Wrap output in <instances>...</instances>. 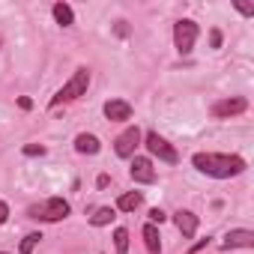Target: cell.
Instances as JSON below:
<instances>
[{"label":"cell","instance_id":"6da1fadb","mask_svg":"<svg viewBox=\"0 0 254 254\" xmlns=\"http://www.w3.org/2000/svg\"><path fill=\"white\" fill-rule=\"evenodd\" d=\"M191 165L206 174V177H215V180H230V177H239L245 171V159L239 156H227V153H197L191 159Z\"/></svg>","mask_w":254,"mask_h":254},{"label":"cell","instance_id":"7a4b0ae2","mask_svg":"<svg viewBox=\"0 0 254 254\" xmlns=\"http://www.w3.org/2000/svg\"><path fill=\"white\" fill-rule=\"evenodd\" d=\"M87 87H90V69H87V66H78V69L72 72V78L57 90V96H51V108H57V105H63V102H72V99L84 96Z\"/></svg>","mask_w":254,"mask_h":254},{"label":"cell","instance_id":"3957f363","mask_svg":"<svg viewBox=\"0 0 254 254\" xmlns=\"http://www.w3.org/2000/svg\"><path fill=\"white\" fill-rule=\"evenodd\" d=\"M27 212H30V218H39V221H63V218L72 212V206H69V200H63V197H48V200L30 206Z\"/></svg>","mask_w":254,"mask_h":254},{"label":"cell","instance_id":"277c9868","mask_svg":"<svg viewBox=\"0 0 254 254\" xmlns=\"http://www.w3.org/2000/svg\"><path fill=\"white\" fill-rule=\"evenodd\" d=\"M197 33H200V27H197L191 18L177 21V24H174V45H177V51H180V54H189V51L194 48V42H197Z\"/></svg>","mask_w":254,"mask_h":254},{"label":"cell","instance_id":"5b68a950","mask_svg":"<svg viewBox=\"0 0 254 254\" xmlns=\"http://www.w3.org/2000/svg\"><path fill=\"white\" fill-rule=\"evenodd\" d=\"M144 144H147V150H150L159 162H165V165H177V162H180L177 150H174V147L159 135V132H147V135H144Z\"/></svg>","mask_w":254,"mask_h":254},{"label":"cell","instance_id":"8992f818","mask_svg":"<svg viewBox=\"0 0 254 254\" xmlns=\"http://www.w3.org/2000/svg\"><path fill=\"white\" fill-rule=\"evenodd\" d=\"M141 129L138 126H132V129H126L117 141H114V150H117V156L120 159H132L135 156V150H138V144H141Z\"/></svg>","mask_w":254,"mask_h":254},{"label":"cell","instance_id":"52a82bcc","mask_svg":"<svg viewBox=\"0 0 254 254\" xmlns=\"http://www.w3.org/2000/svg\"><path fill=\"white\" fill-rule=\"evenodd\" d=\"M245 108H248V102H245L242 96L221 99V102H215V105H212V117H218V120H224V117H236V114H242Z\"/></svg>","mask_w":254,"mask_h":254},{"label":"cell","instance_id":"ba28073f","mask_svg":"<svg viewBox=\"0 0 254 254\" xmlns=\"http://www.w3.org/2000/svg\"><path fill=\"white\" fill-rule=\"evenodd\" d=\"M129 174H132V180H135V183H144V186L156 183L153 162H150V159H144V156H135V159H132V168H129Z\"/></svg>","mask_w":254,"mask_h":254},{"label":"cell","instance_id":"9c48e42d","mask_svg":"<svg viewBox=\"0 0 254 254\" xmlns=\"http://www.w3.org/2000/svg\"><path fill=\"white\" fill-rule=\"evenodd\" d=\"M105 117L111 123H126V120H132V105L126 99H108L105 102Z\"/></svg>","mask_w":254,"mask_h":254},{"label":"cell","instance_id":"30bf717a","mask_svg":"<svg viewBox=\"0 0 254 254\" xmlns=\"http://www.w3.org/2000/svg\"><path fill=\"white\" fill-rule=\"evenodd\" d=\"M174 221H177V227H180L183 239H191V236L197 233V215H194V212H189V209H180V212L174 215Z\"/></svg>","mask_w":254,"mask_h":254},{"label":"cell","instance_id":"8fae6325","mask_svg":"<svg viewBox=\"0 0 254 254\" xmlns=\"http://www.w3.org/2000/svg\"><path fill=\"white\" fill-rule=\"evenodd\" d=\"M224 248H254V233L251 230H230L224 236Z\"/></svg>","mask_w":254,"mask_h":254},{"label":"cell","instance_id":"7c38bea8","mask_svg":"<svg viewBox=\"0 0 254 254\" xmlns=\"http://www.w3.org/2000/svg\"><path fill=\"white\" fill-rule=\"evenodd\" d=\"M75 150H78L81 156H96V153L102 150V144H99V138H96V135L81 132V135L75 138Z\"/></svg>","mask_w":254,"mask_h":254},{"label":"cell","instance_id":"4fadbf2b","mask_svg":"<svg viewBox=\"0 0 254 254\" xmlns=\"http://www.w3.org/2000/svg\"><path fill=\"white\" fill-rule=\"evenodd\" d=\"M144 245L150 254H162V236H159V227L156 224H147L144 227Z\"/></svg>","mask_w":254,"mask_h":254},{"label":"cell","instance_id":"5bb4252c","mask_svg":"<svg viewBox=\"0 0 254 254\" xmlns=\"http://www.w3.org/2000/svg\"><path fill=\"white\" fill-rule=\"evenodd\" d=\"M141 200H144V194H141V191H126V194H120L117 209H123V212H135V209L141 206Z\"/></svg>","mask_w":254,"mask_h":254},{"label":"cell","instance_id":"9a60e30c","mask_svg":"<svg viewBox=\"0 0 254 254\" xmlns=\"http://www.w3.org/2000/svg\"><path fill=\"white\" fill-rule=\"evenodd\" d=\"M114 218H117V209H114V206H99V209L90 215V224H93V227H105V224H111Z\"/></svg>","mask_w":254,"mask_h":254},{"label":"cell","instance_id":"2e32d148","mask_svg":"<svg viewBox=\"0 0 254 254\" xmlns=\"http://www.w3.org/2000/svg\"><path fill=\"white\" fill-rule=\"evenodd\" d=\"M54 18H57V24H63V27H72L75 24V12H72V6L69 3H54Z\"/></svg>","mask_w":254,"mask_h":254},{"label":"cell","instance_id":"e0dca14e","mask_svg":"<svg viewBox=\"0 0 254 254\" xmlns=\"http://www.w3.org/2000/svg\"><path fill=\"white\" fill-rule=\"evenodd\" d=\"M114 251L117 254H129V230H126V227L114 230Z\"/></svg>","mask_w":254,"mask_h":254},{"label":"cell","instance_id":"ac0fdd59","mask_svg":"<svg viewBox=\"0 0 254 254\" xmlns=\"http://www.w3.org/2000/svg\"><path fill=\"white\" fill-rule=\"evenodd\" d=\"M39 239H42V233H27V236L21 239V254H33L36 245H39Z\"/></svg>","mask_w":254,"mask_h":254},{"label":"cell","instance_id":"d6986e66","mask_svg":"<svg viewBox=\"0 0 254 254\" xmlns=\"http://www.w3.org/2000/svg\"><path fill=\"white\" fill-rule=\"evenodd\" d=\"M24 156H45V147L42 144H27L24 147Z\"/></svg>","mask_w":254,"mask_h":254},{"label":"cell","instance_id":"ffe728a7","mask_svg":"<svg viewBox=\"0 0 254 254\" xmlns=\"http://www.w3.org/2000/svg\"><path fill=\"white\" fill-rule=\"evenodd\" d=\"M233 6H236V12H242L245 18H251V15H254V6H248V3H233Z\"/></svg>","mask_w":254,"mask_h":254},{"label":"cell","instance_id":"44dd1931","mask_svg":"<svg viewBox=\"0 0 254 254\" xmlns=\"http://www.w3.org/2000/svg\"><path fill=\"white\" fill-rule=\"evenodd\" d=\"M165 221V212L162 209H150V224H162Z\"/></svg>","mask_w":254,"mask_h":254},{"label":"cell","instance_id":"7402d4cb","mask_svg":"<svg viewBox=\"0 0 254 254\" xmlns=\"http://www.w3.org/2000/svg\"><path fill=\"white\" fill-rule=\"evenodd\" d=\"M209 42H212V48H221V30H212L209 33Z\"/></svg>","mask_w":254,"mask_h":254},{"label":"cell","instance_id":"603a6c76","mask_svg":"<svg viewBox=\"0 0 254 254\" xmlns=\"http://www.w3.org/2000/svg\"><path fill=\"white\" fill-rule=\"evenodd\" d=\"M206 245H209V239H200L197 245H191V248H189V254H197V251H203Z\"/></svg>","mask_w":254,"mask_h":254},{"label":"cell","instance_id":"cb8c5ba5","mask_svg":"<svg viewBox=\"0 0 254 254\" xmlns=\"http://www.w3.org/2000/svg\"><path fill=\"white\" fill-rule=\"evenodd\" d=\"M114 33H117V36H129V27H126V21H120V24L114 27Z\"/></svg>","mask_w":254,"mask_h":254},{"label":"cell","instance_id":"d4e9b609","mask_svg":"<svg viewBox=\"0 0 254 254\" xmlns=\"http://www.w3.org/2000/svg\"><path fill=\"white\" fill-rule=\"evenodd\" d=\"M6 218H9V206H6V203H3V200H0V224H3V221H6Z\"/></svg>","mask_w":254,"mask_h":254},{"label":"cell","instance_id":"484cf974","mask_svg":"<svg viewBox=\"0 0 254 254\" xmlns=\"http://www.w3.org/2000/svg\"><path fill=\"white\" fill-rule=\"evenodd\" d=\"M18 108H21V111H30V108H33V102H30L27 96H21V99H18Z\"/></svg>","mask_w":254,"mask_h":254},{"label":"cell","instance_id":"4316f807","mask_svg":"<svg viewBox=\"0 0 254 254\" xmlns=\"http://www.w3.org/2000/svg\"><path fill=\"white\" fill-rule=\"evenodd\" d=\"M108 183H111V180H108V177H105V174H102V177H99V180H96V186H99V189H105V186H108Z\"/></svg>","mask_w":254,"mask_h":254},{"label":"cell","instance_id":"83f0119b","mask_svg":"<svg viewBox=\"0 0 254 254\" xmlns=\"http://www.w3.org/2000/svg\"><path fill=\"white\" fill-rule=\"evenodd\" d=\"M0 42H3V39H0Z\"/></svg>","mask_w":254,"mask_h":254},{"label":"cell","instance_id":"f1b7e54d","mask_svg":"<svg viewBox=\"0 0 254 254\" xmlns=\"http://www.w3.org/2000/svg\"><path fill=\"white\" fill-rule=\"evenodd\" d=\"M0 254H3V251H0Z\"/></svg>","mask_w":254,"mask_h":254}]
</instances>
